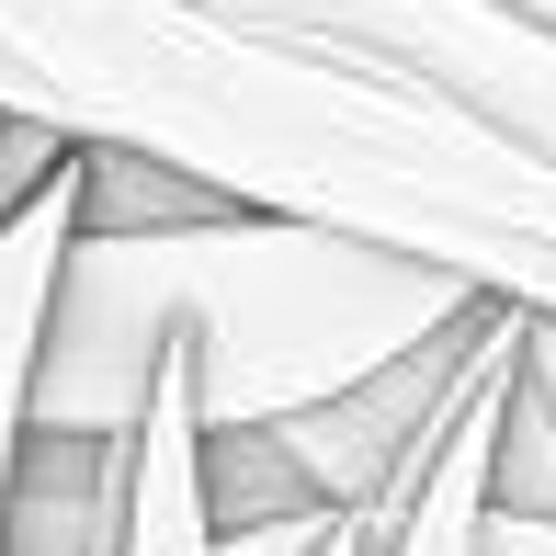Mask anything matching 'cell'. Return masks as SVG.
I'll return each mask as SVG.
<instances>
[{
    "label": "cell",
    "mask_w": 556,
    "mask_h": 556,
    "mask_svg": "<svg viewBox=\"0 0 556 556\" xmlns=\"http://www.w3.org/2000/svg\"><path fill=\"white\" fill-rule=\"evenodd\" d=\"M0 114L556 318V170L205 0H0Z\"/></svg>",
    "instance_id": "cell-1"
},
{
    "label": "cell",
    "mask_w": 556,
    "mask_h": 556,
    "mask_svg": "<svg viewBox=\"0 0 556 556\" xmlns=\"http://www.w3.org/2000/svg\"><path fill=\"white\" fill-rule=\"evenodd\" d=\"M489 295L420 273L397 250L330 239L285 216H193L148 239H80L58 273L35 364V432L137 443L160 375H193L205 432H285L375 387L387 364L454 341Z\"/></svg>",
    "instance_id": "cell-2"
},
{
    "label": "cell",
    "mask_w": 556,
    "mask_h": 556,
    "mask_svg": "<svg viewBox=\"0 0 556 556\" xmlns=\"http://www.w3.org/2000/svg\"><path fill=\"white\" fill-rule=\"evenodd\" d=\"M205 12L307 46L330 68H364L556 170V23H534L522 0H205Z\"/></svg>",
    "instance_id": "cell-3"
},
{
    "label": "cell",
    "mask_w": 556,
    "mask_h": 556,
    "mask_svg": "<svg viewBox=\"0 0 556 556\" xmlns=\"http://www.w3.org/2000/svg\"><path fill=\"white\" fill-rule=\"evenodd\" d=\"M68 250H80V170L0 227V534H12V477H23V443H35V364H46Z\"/></svg>",
    "instance_id": "cell-4"
},
{
    "label": "cell",
    "mask_w": 556,
    "mask_h": 556,
    "mask_svg": "<svg viewBox=\"0 0 556 556\" xmlns=\"http://www.w3.org/2000/svg\"><path fill=\"white\" fill-rule=\"evenodd\" d=\"M125 534H137V443H91V432L23 443L0 556H125Z\"/></svg>",
    "instance_id": "cell-5"
},
{
    "label": "cell",
    "mask_w": 556,
    "mask_h": 556,
    "mask_svg": "<svg viewBox=\"0 0 556 556\" xmlns=\"http://www.w3.org/2000/svg\"><path fill=\"white\" fill-rule=\"evenodd\" d=\"M511 375H522V318L489 341V364H477L466 409L443 420V443H432V466H420V489L387 511V556H489V454H500Z\"/></svg>",
    "instance_id": "cell-6"
},
{
    "label": "cell",
    "mask_w": 556,
    "mask_h": 556,
    "mask_svg": "<svg viewBox=\"0 0 556 556\" xmlns=\"http://www.w3.org/2000/svg\"><path fill=\"white\" fill-rule=\"evenodd\" d=\"M489 511H511V522H556V397L534 387V364L511 375V409H500Z\"/></svg>",
    "instance_id": "cell-7"
},
{
    "label": "cell",
    "mask_w": 556,
    "mask_h": 556,
    "mask_svg": "<svg viewBox=\"0 0 556 556\" xmlns=\"http://www.w3.org/2000/svg\"><path fill=\"white\" fill-rule=\"evenodd\" d=\"M330 556H387V511H352L341 534H330Z\"/></svg>",
    "instance_id": "cell-8"
},
{
    "label": "cell",
    "mask_w": 556,
    "mask_h": 556,
    "mask_svg": "<svg viewBox=\"0 0 556 556\" xmlns=\"http://www.w3.org/2000/svg\"><path fill=\"white\" fill-rule=\"evenodd\" d=\"M522 364H534V387L556 397V318H522Z\"/></svg>",
    "instance_id": "cell-9"
}]
</instances>
